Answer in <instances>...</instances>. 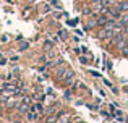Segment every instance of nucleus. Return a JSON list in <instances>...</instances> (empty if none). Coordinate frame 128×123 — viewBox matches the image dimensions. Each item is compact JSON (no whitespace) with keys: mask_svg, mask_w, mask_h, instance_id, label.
<instances>
[{"mask_svg":"<svg viewBox=\"0 0 128 123\" xmlns=\"http://www.w3.org/2000/svg\"><path fill=\"white\" fill-rule=\"evenodd\" d=\"M112 42H114V44H115L118 49H122L123 45L126 44V37H125V34L122 32V34H120V37H118V34H117V36H114V41H112Z\"/></svg>","mask_w":128,"mask_h":123,"instance_id":"1","label":"nucleus"},{"mask_svg":"<svg viewBox=\"0 0 128 123\" xmlns=\"http://www.w3.org/2000/svg\"><path fill=\"white\" fill-rule=\"evenodd\" d=\"M73 79H75V73H73L72 70H66V75H65V78H63V84H72Z\"/></svg>","mask_w":128,"mask_h":123,"instance_id":"2","label":"nucleus"},{"mask_svg":"<svg viewBox=\"0 0 128 123\" xmlns=\"http://www.w3.org/2000/svg\"><path fill=\"white\" fill-rule=\"evenodd\" d=\"M109 19H110L109 15H100V16H97V24H99V26H104V24H107V23H109Z\"/></svg>","mask_w":128,"mask_h":123,"instance_id":"3","label":"nucleus"},{"mask_svg":"<svg viewBox=\"0 0 128 123\" xmlns=\"http://www.w3.org/2000/svg\"><path fill=\"white\" fill-rule=\"evenodd\" d=\"M115 24H117V21H115V19H109V23H107V24H104L102 26V29H104V31H112V29L114 28H115Z\"/></svg>","mask_w":128,"mask_h":123,"instance_id":"4","label":"nucleus"},{"mask_svg":"<svg viewBox=\"0 0 128 123\" xmlns=\"http://www.w3.org/2000/svg\"><path fill=\"white\" fill-rule=\"evenodd\" d=\"M117 5V8L120 10V11H128V2L125 0V2H118V3H115Z\"/></svg>","mask_w":128,"mask_h":123,"instance_id":"5","label":"nucleus"},{"mask_svg":"<svg viewBox=\"0 0 128 123\" xmlns=\"http://www.w3.org/2000/svg\"><path fill=\"white\" fill-rule=\"evenodd\" d=\"M29 109H31V107H29V104H28V102H24V101H23V104H20V112H21V114H28V112H29Z\"/></svg>","mask_w":128,"mask_h":123,"instance_id":"6","label":"nucleus"},{"mask_svg":"<svg viewBox=\"0 0 128 123\" xmlns=\"http://www.w3.org/2000/svg\"><path fill=\"white\" fill-rule=\"evenodd\" d=\"M96 24H97V19H94L92 16H91V19H89V21L86 23L84 29H86V31H89V29H91V28H94V26H96Z\"/></svg>","mask_w":128,"mask_h":123,"instance_id":"7","label":"nucleus"},{"mask_svg":"<svg viewBox=\"0 0 128 123\" xmlns=\"http://www.w3.org/2000/svg\"><path fill=\"white\" fill-rule=\"evenodd\" d=\"M118 19L126 26V24H128V11H122V15H120V18H118Z\"/></svg>","mask_w":128,"mask_h":123,"instance_id":"8","label":"nucleus"},{"mask_svg":"<svg viewBox=\"0 0 128 123\" xmlns=\"http://www.w3.org/2000/svg\"><path fill=\"white\" fill-rule=\"evenodd\" d=\"M42 109H44V107H42V104H39V102H38V104H34L31 109H29V110H34V112H39V114H41Z\"/></svg>","mask_w":128,"mask_h":123,"instance_id":"9","label":"nucleus"},{"mask_svg":"<svg viewBox=\"0 0 128 123\" xmlns=\"http://www.w3.org/2000/svg\"><path fill=\"white\" fill-rule=\"evenodd\" d=\"M52 47H54V45H52V42H50V41H46V42H44V50H46V52L52 50Z\"/></svg>","mask_w":128,"mask_h":123,"instance_id":"10","label":"nucleus"},{"mask_svg":"<svg viewBox=\"0 0 128 123\" xmlns=\"http://www.w3.org/2000/svg\"><path fill=\"white\" fill-rule=\"evenodd\" d=\"M36 118H38V115L34 114V110H29L28 112V120H31V122H34Z\"/></svg>","mask_w":128,"mask_h":123,"instance_id":"11","label":"nucleus"},{"mask_svg":"<svg viewBox=\"0 0 128 123\" xmlns=\"http://www.w3.org/2000/svg\"><path fill=\"white\" fill-rule=\"evenodd\" d=\"M50 5H54L57 10H62V5H60V2H58V0H50Z\"/></svg>","mask_w":128,"mask_h":123,"instance_id":"12","label":"nucleus"},{"mask_svg":"<svg viewBox=\"0 0 128 123\" xmlns=\"http://www.w3.org/2000/svg\"><path fill=\"white\" fill-rule=\"evenodd\" d=\"M55 122H57V117H52V115L47 117V120H46V123H55Z\"/></svg>","mask_w":128,"mask_h":123,"instance_id":"13","label":"nucleus"},{"mask_svg":"<svg viewBox=\"0 0 128 123\" xmlns=\"http://www.w3.org/2000/svg\"><path fill=\"white\" fill-rule=\"evenodd\" d=\"M58 36H60V37L63 39V41H65V39H66V34H65V29H60V31H58Z\"/></svg>","mask_w":128,"mask_h":123,"instance_id":"14","label":"nucleus"},{"mask_svg":"<svg viewBox=\"0 0 128 123\" xmlns=\"http://www.w3.org/2000/svg\"><path fill=\"white\" fill-rule=\"evenodd\" d=\"M46 114H47V115H52V114H55V109H54V107H47Z\"/></svg>","mask_w":128,"mask_h":123,"instance_id":"15","label":"nucleus"},{"mask_svg":"<svg viewBox=\"0 0 128 123\" xmlns=\"http://www.w3.org/2000/svg\"><path fill=\"white\" fill-rule=\"evenodd\" d=\"M100 115H102V117H106V120H110V118H112L109 114H107V112H104V110H100Z\"/></svg>","mask_w":128,"mask_h":123,"instance_id":"16","label":"nucleus"},{"mask_svg":"<svg viewBox=\"0 0 128 123\" xmlns=\"http://www.w3.org/2000/svg\"><path fill=\"white\" fill-rule=\"evenodd\" d=\"M66 23H68L70 26H75L76 23H78V18H75V19H70V21H66Z\"/></svg>","mask_w":128,"mask_h":123,"instance_id":"17","label":"nucleus"},{"mask_svg":"<svg viewBox=\"0 0 128 123\" xmlns=\"http://www.w3.org/2000/svg\"><path fill=\"white\" fill-rule=\"evenodd\" d=\"M54 57H55V55H54V52H50V50L47 52V57L46 58H54ZM46 58H44V60H46Z\"/></svg>","mask_w":128,"mask_h":123,"instance_id":"18","label":"nucleus"},{"mask_svg":"<svg viewBox=\"0 0 128 123\" xmlns=\"http://www.w3.org/2000/svg\"><path fill=\"white\" fill-rule=\"evenodd\" d=\"M104 84H106V86H109V88H112V83H110L109 79H104Z\"/></svg>","mask_w":128,"mask_h":123,"instance_id":"19","label":"nucleus"},{"mask_svg":"<svg viewBox=\"0 0 128 123\" xmlns=\"http://www.w3.org/2000/svg\"><path fill=\"white\" fill-rule=\"evenodd\" d=\"M29 47V44H26V42H24V44H23L21 45V47H20V49H21V50H26V49H28Z\"/></svg>","mask_w":128,"mask_h":123,"instance_id":"20","label":"nucleus"},{"mask_svg":"<svg viewBox=\"0 0 128 123\" xmlns=\"http://www.w3.org/2000/svg\"><path fill=\"white\" fill-rule=\"evenodd\" d=\"M70 96H72V92L66 89V91H65V99H70Z\"/></svg>","mask_w":128,"mask_h":123,"instance_id":"21","label":"nucleus"},{"mask_svg":"<svg viewBox=\"0 0 128 123\" xmlns=\"http://www.w3.org/2000/svg\"><path fill=\"white\" fill-rule=\"evenodd\" d=\"M83 13H84V15H89V13H91V8H88V6H86V8L83 10Z\"/></svg>","mask_w":128,"mask_h":123,"instance_id":"22","label":"nucleus"},{"mask_svg":"<svg viewBox=\"0 0 128 123\" xmlns=\"http://www.w3.org/2000/svg\"><path fill=\"white\" fill-rule=\"evenodd\" d=\"M80 62H81V63H88V58H84V57H80Z\"/></svg>","mask_w":128,"mask_h":123,"instance_id":"23","label":"nucleus"},{"mask_svg":"<svg viewBox=\"0 0 128 123\" xmlns=\"http://www.w3.org/2000/svg\"><path fill=\"white\" fill-rule=\"evenodd\" d=\"M91 2H92V3H100L102 0H91Z\"/></svg>","mask_w":128,"mask_h":123,"instance_id":"24","label":"nucleus"},{"mask_svg":"<svg viewBox=\"0 0 128 123\" xmlns=\"http://www.w3.org/2000/svg\"><path fill=\"white\" fill-rule=\"evenodd\" d=\"M125 122H126V123H128V117H125Z\"/></svg>","mask_w":128,"mask_h":123,"instance_id":"25","label":"nucleus"},{"mask_svg":"<svg viewBox=\"0 0 128 123\" xmlns=\"http://www.w3.org/2000/svg\"><path fill=\"white\" fill-rule=\"evenodd\" d=\"M78 123H84V122H81V120H78Z\"/></svg>","mask_w":128,"mask_h":123,"instance_id":"26","label":"nucleus"}]
</instances>
